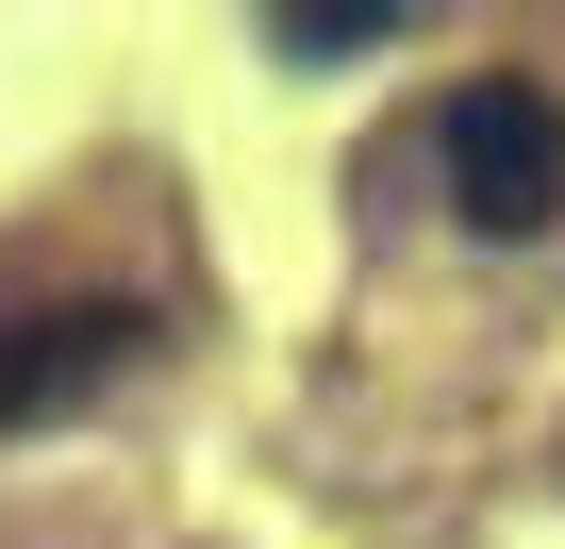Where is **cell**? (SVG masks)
I'll list each match as a JSON object with an SVG mask.
<instances>
[{
  "label": "cell",
  "instance_id": "6da1fadb",
  "mask_svg": "<svg viewBox=\"0 0 565 549\" xmlns=\"http://www.w3.org/2000/svg\"><path fill=\"white\" fill-rule=\"evenodd\" d=\"M433 167H449V217L515 250V233H548V217H565V101L499 67V84H466V101L433 117Z\"/></svg>",
  "mask_w": 565,
  "mask_h": 549
},
{
  "label": "cell",
  "instance_id": "7a4b0ae2",
  "mask_svg": "<svg viewBox=\"0 0 565 549\" xmlns=\"http://www.w3.org/2000/svg\"><path fill=\"white\" fill-rule=\"evenodd\" d=\"M134 300H100V317H0V433H34L51 400H84L100 367H134Z\"/></svg>",
  "mask_w": 565,
  "mask_h": 549
},
{
  "label": "cell",
  "instance_id": "3957f363",
  "mask_svg": "<svg viewBox=\"0 0 565 549\" xmlns=\"http://www.w3.org/2000/svg\"><path fill=\"white\" fill-rule=\"evenodd\" d=\"M399 18H383V0H282V18H266V51H300V67H333V51H383Z\"/></svg>",
  "mask_w": 565,
  "mask_h": 549
}]
</instances>
